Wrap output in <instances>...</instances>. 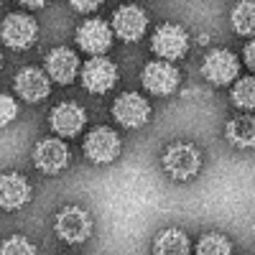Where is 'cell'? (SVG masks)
<instances>
[{
  "label": "cell",
  "mask_w": 255,
  "mask_h": 255,
  "mask_svg": "<svg viewBox=\"0 0 255 255\" xmlns=\"http://www.w3.org/2000/svg\"><path fill=\"white\" fill-rule=\"evenodd\" d=\"M44 3H41V0H31V3H26V8H41Z\"/></svg>",
  "instance_id": "obj_26"
},
{
  "label": "cell",
  "mask_w": 255,
  "mask_h": 255,
  "mask_svg": "<svg viewBox=\"0 0 255 255\" xmlns=\"http://www.w3.org/2000/svg\"><path fill=\"white\" fill-rule=\"evenodd\" d=\"M197 255H232V245L220 232H207L197 243Z\"/></svg>",
  "instance_id": "obj_20"
},
{
  "label": "cell",
  "mask_w": 255,
  "mask_h": 255,
  "mask_svg": "<svg viewBox=\"0 0 255 255\" xmlns=\"http://www.w3.org/2000/svg\"><path fill=\"white\" fill-rule=\"evenodd\" d=\"M245 64H248V67L255 72V38H253L250 44L245 46Z\"/></svg>",
  "instance_id": "obj_25"
},
{
  "label": "cell",
  "mask_w": 255,
  "mask_h": 255,
  "mask_svg": "<svg viewBox=\"0 0 255 255\" xmlns=\"http://www.w3.org/2000/svg\"><path fill=\"white\" fill-rule=\"evenodd\" d=\"M72 8H74V10H82V13H92V10L100 8V3H95V0H87V3H82V0H74Z\"/></svg>",
  "instance_id": "obj_24"
},
{
  "label": "cell",
  "mask_w": 255,
  "mask_h": 255,
  "mask_svg": "<svg viewBox=\"0 0 255 255\" xmlns=\"http://www.w3.org/2000/svg\"><path fill=\"white\" fill-rule=\"evenodd\" d=\"M84 153H87V158H92L95 163H110L118 158L120 153V138L118 133L113 130V128H95L92 133H87V138H84Z\"/></svg>",
  "instance_id": "obj_5"
},
{
  "label": "cell",
  "mask_w": 255,
  "mask_h": 255,
  "mask_svg": "<svg viewBox=\"0 0 255 255\" xmlns=\"http://www.w3.org/2000/svg\"><path fill=\"white\" fill-rule=\"evenodd\" d=\"M92 232V220L82 207H64L56 215V235L64 243H84Z\"/></svg>",
  "instance_id": "obj_2"
},
{
  "label": "cell",
  "mask_w": 255,
  "mask_h": 255,
  "mask_svg": "<svg viewBox=\"0 0 255 255\" xmlns=\"http://www.w3.org/2000/svg\"><path fill=\"white\" fill-rule=\"evenodd\" d=\"M36 33H38L36 20L23 13H10L0 26V36L10 49H28L36 41Z\"/></svg>",
  "instance_id": "obj_8"
},
{
  "label": "cell",
  "mask_w": 255,
  "mask_h": 255,
  "mask_svg": "<svg viewBox=\"0 0 255 255\" xmlns=\"http://www.w3.org/2000/svg\"><path fill=\"white\" fill-rule=\"evenodd\" d=\"M151 46H153V51L161 56V61L171 64L174 59H179V56L186 54V49H189V36H186V31H184L181 26H176V23H163V26L156 28V33H153V38H151Z\"/></svg>",
  "instance_id": "obj_3"
},
{
  "label": "cell",
  "mask_w": 255,
  "mask_h": 255,
  "mask_svg": "<svg viewBox=\"0 0 255 255\" xmlns=\"http://www.w3.org/2000/svg\"><path fill=\"white\" fill-rule=\"evenodd\" d=\"M232 28L243 36H255V0L238 3L232 8Z\"/></svg>",
  "instance_id": "obj_19"
},
{
  "label": "cell",
  "mask_w": 255,
  "mask_h": 255,
  "mask_svg": "<svg viewBox=\"0 0 255 255\" xmlns=\"http://www.w3.org/2000/svg\"><path fill=\"white\" fill-rule=\"evenodd\" d=\"M240 72V64H238V56L227 51V49H215L204 56V64H202V74L212 82V84H230L235 82Z\"/></svg>",
  "instance_id": "obj_6"
},
{
  "label": "cell",
  "mask_w": 255,
  "mask_h": 255,
  "mask_svg": "<svg viewBox=\"0 0 255 255\" xmlns=\"http://www.w3.org/2000/svg\"><path fill=\"white\" fill-rule=\"evenodd\" d=\"M0 64H3V56H0Z\"/></svg>",
  "instance_id": "obj_27"
},
{
  "label": "cell",
  "mask_w": 255,
  "mask_h": 255,
  "mask_svg": "<svg viewBox=\"0 0 255 255\" xmlns=\"http://www.w3.org/2000/svg\"><path fill=\"white\" fill-rule=\"evenodd\" d=\"M227 138L238 148H253L255 145V118L253 115H238L227 123Z\"/></svg>",
  "instance_id": "obj_18"
},
{
  "label": "cell",
  "mask_w": 255,
  "mask_h": 255,
  "mask_svg": "<svg viewBox=\"0 0 255 255\" xmlns=\"http://www.w3.org/2000/svg\"><path fill=\"white\" fill-rule=\"evenodd\" d=\"M84 123H87V113L77 102H61L51 110V128H54V133H59L64 138L79 135Z\"/></svg>",
  "instance_id": "obj_13"
},
{
  "label": "cell",
  "mask_w": 255,
  "mask_h": 255,
  "mask_svg": "<svg viewBox=\"0 0 255 255\" xmlns=\"http://www.w3.org/2000/svg\"><path fill=\"white\" fill-rule=\"evenodd\" d=\"M31 199V186L20 174L0 176V209H20Z\"/></svg>",
  "instance_id": "obj_16"
},
{
  "label": "cell",
  "mask_w": 255,
  "mask_h": 255,
  "mask_svg": "<svg viewBox=\"0 0 255 255\" xmlns=\"http://www.w3.org/2000/svg\"><path fill=\"white\" fill-rule=\"evenodd\" d=\"M199 166H202L199 151L189 143H174L163 153V168L179 181H186L191 176H197Z\"/></svg>",
  "instance_id": "obj_1"
},
{
  "label": "cell",
  "mask_w": 255,
  "mask_h": 255,
  "mask_svg": "<svg viewBox=\"0 0 255 255\" xmlns=\"http://www.w3.org/2000/svg\"><path fill=\"white\" fill-rule=\"evenodd\" d=\"M143 87L153 95H171L179 87V69L168 61H151L143 69Z\"/></svg>",
  "instance_id": "obj_11"
},
{
  "label": "cell",
  "mask_w": 255,
  "mask_h": 255,
  "mask_svg": "<svg viewBox=\"0 0 255 255\" xmlns=\"http://www.w3.org/2000/svg\"><path fill=\"white\" fill-rule=\"evenodd\" d=\"M33 163L44 174H59L69 163V148L59 138H46L33 148Z\"/></svg>",
  "instance_id": "obj_10"
},
{
  "label": "cell",
  "mask_w": 255,
  "mask_h": 255,
  "mask_svg": "<svg viewBox=\"0 0 255 255\" xmlns=\"http://www.w3.org/2000/svg\"><path fill=\"white\" fill-rule=\"evenodd\" d=\"M49 77L46 72H41L36 67H26L20 69L18 77H15V92L23 97L26 102H41L46 95H49Z\"/></svg>",
  "instance_id": "obj_15"
},
{
  "label": "cell",
  "mask_w": 255,
  "mask_h": 255,
  "mask_svg": "<svg viewBox=\"0 0 255 255\" xmlns=\"http://www.w3.org/2000/svg\"><path fill=\"white\" fill-rule=\"evenodd\" d=\"M232 102L243 110H253L255 108V77H245L232 87Z\"/></svg>",
  "instance_id": "obj_21"
},
{
  "label": "cell",
  "mask_w": 255,
  "mask_h": 255,
  "mask_svg": "<svg viewBox=\"0 0 255 255\" xmlns=\"http://www.w3.org/2000/svg\"><path fill=\"white\" fill-rule=\"evenodd\" d=\"M0 255H36V248L28 238L23 235H13L0 245Z\"/></svg>",
  "instance_id": "obj_22"
},
{
  "label": "cell",
  "mask_w": 255,
  "mask_h": 255,
  "mask_svg": "<svg viewBox=\"0 0 255 255\" xmlns=\"http://www.w3.org/2000/svg\"><path fill=\"white\" fill-rule=\"evenodd\" d=\"M115 82H118V69H115V64L105 56H95L82 67L84 90H90L95 95H105L108 90H113Z\"/></svg>",
  "instance_id": "obj_4"
},
{
  "label": "cell",
  "mask_w": 255,
  "mask_h": 255,
  "mask_svg": "<svg viewBox=\"0 0 255 255\" xmlns=\"http://www.w3.org/2000/svg\"><path fill=\"white\" fill-rule=\"evenodd\" d=\"M18 115V105L10 95H0V125H8Z\"/></svg>",
  "instance_id": "obj_23"
},
{
  "label": "cell",
  "mask_w": 255,
  "mask_h": 255,
  "mask_svg": "<svg viewBox=\"0 0 255 255\" xmlns=\"http://www.w3.org/2000/svg\"><path fill=\"white\" fill-rule=\"evenodd\" d=\"M153 253L156 255H189V238L181 230L168 227V230H163V232L156 235Z\"/></svg>",
  "instance_id": "obj_17"
},
{
  "label": "cell",
  "mask_w": 255,
  "mask_h": 255,
  "mask_svg": "<svg viewBox=\"0 0 255 255\" xmlns=\"http://www.w3.org/2000/svg\"><path fill=\"white\" fill-rule=\"evenodd\" d=\"M46 72L54 82L59 84H72L77 72H79V61H77V54L67 46H56L49 51L46 56Z\"/></svg>",
  "instance_id": "obj_14"
},
{
  "label": "cell",
  "mask_w": 255,
  "mask_h": 255,
  "mask_svg": "<svg viewBox=\"0 0 255 255\" xmlns=\"http://www.w3.org/2000/svg\"><path fill=\"white\" fill-rule=\"evenodd\" d=\"M148 28V15L138 5H120L113 15V31L123 41H138Z\"/></svg>",
  "instance_id": "obj_12"
},
{
  "label": "cell",
  "mask_w": 255,
  "mask_h": 255,
  "mask_svg": "<svg viewBox=\"0 0 255 255\" xmlns=\"http://www.w3.org/2000/svg\"><path fill=\"white\" fill-rule=\"evenodd\" d=\"M77 44L87 54L100 56V54H105L113 46V28L105 23V20H100V18H90V20H84V23L79 26Z\"/></svg>",
  "instance_id": "obj_9"
},
{
  "label": "cell",
  "mask_w": 255,
  "mask_h": 255,
  "mask_svg": "<svg viewBox=\"0 0 255 255\" xmlns=\"http://www.w3.org/2000/svg\"><path fill=\"white\" fill-rule=\"evenodd\" d=\"M113 115L125 128H140V125L148 123V118H151V105H148L145 97H140L138 92H123L113 105Z\"/></svg>",
  "instance_id": "obj_7"
}]
</instances>
